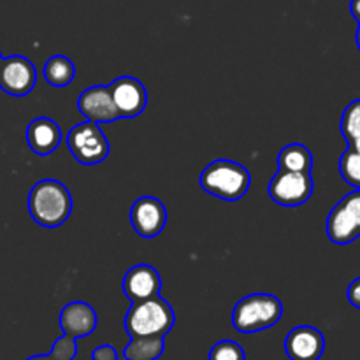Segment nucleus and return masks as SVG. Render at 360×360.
<instances>
[{
	"instance_id": "1",
	"label": "nucleus",
	"mask_w": 360,
	"mask_h": 360,
	"mask_svg": "<svg viewBox=\"0 0 360 360\" xmlns=\"http://www.w3.org/2000/svg\"><path fill=\"white\" fill-rule=\"evenodd\" d=\"M28 211L32 220L46 229H56L69 220L72 197L69 188L56 179H42L28 193Z\"/></svg>"
},
{
	"instance_id": "2",
	"label": "nucleus",
	"mask_w": 360,
	"mask_h": 360,
	"mask_svg": "<svg viewBox=\"0 0 360 360\" xmlns=\"http://www.w3.org/2000/svg\"><path fill=\"white\" fill-rule=\"evenodd\" d=\"M176 316L165 299L160 295L146 301L132 302L125 316V330L130 338H165L174 327Z\"/></svg>"
},
{
	"instance_id": "3",
	"label": "nucleus",
	"mask_w": 360,
	"mask_h": 360,
	"mask_svg": "<svg viewBox=\"0 0 360 360\" xmlns=\"http://www.w3.org/2000/svg\"><path fill=\"white\" fill-rule=\"evenodd\" d=\"M199 181L204 192H207L210 195L234 202L246 195L250 185H252V176H250L248 169L243 167L238 162L220 158V160L211 162L204 169Z\"/></svg>"
},
{
	"instance_id": "4",
	"label": "nucleus",
	"mask_w": 360,
	"mask_h": 360,
	"mask_svg": "<svg viewBox=\"0 0 360 360\" xmlns=\"http://www.w3.org/2000/svg\"><path fill=\"white\" fill-rule=\"evenodd\" d=\"M283 316V304L271 294H250L232 309V327L243 334L260 333L276 326Z\"/></svg>"
},
{
	"instance_id": "5",
	"label": "nucleus",
	"mask_w": 360,
	"mask_h": 360,
	"mask_svg": "<svg viewBox=\"0 0 360 360\" xmlns=\"http://www.w3.org/2000/svg\"><path fill=\"white\" fill-rule=\"evenodd\" d=\"M67 146L81 165H97L108 158L111 144L98 123H77L67 134Z\"/></svg>"
},
{
	"instance_id": "6",
	"label": "nucleus",
	"mask_w": 360,
	"mask_h": 360,
	"mask_svg": "<svg viewBox=\"0 0 360 360\" xmlns=\"http://www.w3.org/2000/svg\"><path fill=\"white\" fill-rule=\"evenodd\" d=\"M327 236L334 245H350L360 238V188L333 207L327 218Z\"/></svg>"
},
{
	"instance_id": "7",
	"label": "nucleus",
	"mask_w": 360,
	"mask_h": 360,
	"mask_svg": "<svg viewBox=\"0 0 360 360\" xmlns=\"http://www.w3.org/2000/svg\"><path fill=\"white\" fill-rule=\"evenodd\" d=\"M313 188L311 172L278 171L269 183V195L280 206L295 207L309 200Z\"/></svg>"
},
{
	"instance_id": "8",
	"label": "nucleus",
	"mask_w": 360,
	"mask_h": 360,
	"mask_svg": "<svg viewBox=\"0 0 360 360\" xmlns=\"http://www.w3.org/2000/svg\"><path fill=\"white\" fill-rule=\"evenodd\" d=\"M37 81L34 63L20 55L4 58L0 63V88L11 97H25L30 94Z\"/></svg>"
},
{
	"instance_id": "9",
	"label": "nucleus",
	"mask_w": 360,
	"mask_h": 360,
	"mask_svg": "<svg viewBox=\"0 0 360 360\" xmlns=\"http://www.w3.org/2000/svg\"><path fill=\"white\" fill-rule=\"evenodd\" d=\"M130 224L137 236L144 239H153L164 231L167 224V210L157 197H141L132 204Z\"/></svg>"
},
{
	"instance_id": "10",
	"label": "nucleus",
	"mask_w": 360,
	"mask_h": 360,
	"mask_svg": "<svg viewBox=\"0 0 360 360\" xmlns=\"http://www.w3.org/2000/svg\"><path fill=\"white\" fill-rule=\"evenodd\" d=\"M112 102L120 112V118H136L143 115L148 104V91L139 79L122 76L109 84Z\"/></svg>"
},
{
	"instance_id": "11",
	"label": "nucleus",
	"mask_w": 360,
	"mask_h": 360,
	"mask_svg": "<svg viewBox=\"0 0 360 360\" xmlns=\"http://www.w3.org/2000/svg\"><path fill=\"white\" fill-rule=\"evenodd\" d=\"M77 111L94 123H111L120 118V112L112 102L111 90L104 84L90 86L77 97Z\"/></svg>"
},
{
	"instance_id": "12",
	"label": "nucleus",
	"mask_w": 360,
	"mask_h": 360,
	"mask_svg": "<svg viewBox=\"0 0 360 360\" xmlns=\"http://www.w3.org/2000/svg\"><path fill=\"white\" fill-rule=\"evenodd\" d=\"M326 350V338L316 327L299 326L287 334L285 354L290 360H320Z\"/></svg>"
},
{
	"instance_id": "13",
	"label": "nucleus",
	"mask_w": 360,
	"mask_h": 360,
	"mask_svg": "<svg viewBox=\"0 0 360 360\" xmlns=\"http://www.w3.org/2000/svg\"><path fill=\"white\" fill-rule=\"evenodd\" d=\"M122 288L132 302L157 297L162 290L160 274L157 273L155 267L148 266V264H139L127 271L122 281Z\"/></svg>"
},
{
	"instance_id": "14",
	"label": "nucleus",
	"mask_w": 360,
	"mask_h": 360,
	"mask_svg": "<svg viewBox=\"0 0 360 360\" xmlns=\"http://www.w3.org/2000/svg\"><path fill=\"white\" fill-rule=\"evenodd\" d=\"M97 313L88 302L74 301L69 302L60 311V327L65 336L79 340L86 338L97 329Z\"/></svg>"
},
{
	"instance_id": "15",
	"label": "nucleus",
	"mask_w": 360,
	"mask_h": 360,
	"mask_svg": "<svg viewBox=\"0 0 360 360\" xmlns=\"http://www.w3.org/2000/svg\"><path fill=\"white\" fill-rule=\"evenodd\" d=\"M27 143L39 157L51 155L62 143V129L51 118H35L27 127Z\"/></svg>"
},
{
	"instance_id": "16",
	"label": "nucleus",
	"mask_w": 360,
	"mask_h": 360,
	"mask_svg": "<svg viewBox=\"0 0 360 360\" xmlns=\"http://www.w3.org/2000/svg\"><path fill=\"white\" fill-rule=\"evenodd\" d=\"M311 169L313 155L304 144L292 143L278 153V171L311 172Z\"/></svg>"
},
{
	"instance_id": "17",
	"label": "nucleus",
	"mask_w": 360,
	"mask_h": 360,
	"mask_svg": "<svg viewBox=\"0 0 360 360\" xmlns=\"http://www.w3.org/2000/svg\"><path fill=\"white\" fill-rule=\"evenodd\" d=\"M165 350V338H130L123 357L127 360H158Z\"/></svg>"
},
{
	"instance_id": "18",
	"label": "nucleus",
	"mask_w": 360,
	"mask_h": 360,
	"mask_svg": "<svg viewBox=\"0 0 360 360\" xmlns=\"http://www.w3.org/2000/svg\"><path fill=\"white\" fill-rule=\"evenodd\" d=\"M74 76H76V67H74L72 60L67 58V56L53 55L44 63V79L51 86H67V84L72 83Z\"/></svg>"
},
{
	"instance_id": "19",
	"label": "nucleus",
	"mask_w": 360,
	"mask_h": 360,
	"mask_svg": "<svg viewBox=\"0 0 360 360\" xmlns=\"http://www.w3.org/2000/svg\"><path fill=\"white\" fill-rule=\"evenodd\" d=\"M340 172L341 178L354 188H360V153L354 148L348 146V150L340 158Z\"/></svg>"
},
{
	"instance_id": "20",
	"label": "nucleus",
	"mask_w": 360,
	"mask_h": 360,
	"mask_svg": "<svg viewBox=\"0 0 360 360\" xmlns=\"http://www.w3.org/2000/svg\"><path fill=\"white\" fill-rule=\"evenodd\" d=\"M341 134L350 144L352 141L360 136V98L350 102L341 116Z\"/></svg>"
},
{
	"instance_id": "21",
	"label": "nucleus",
	"mask_w": 360,
	"mask_h": 360,
	"mask_svg": "<svg viewBox=\"0 0 360 360\" xmlns=\"http://www.w3.org/2000/svg\"><path fill=\"white\" fill-rule=\"evenodd\" d=\"M210 360H246V355L241 345L232 340H224L211 348Z\"/></svg>"
},
{
	"instance_id": "22",
	"label": "nucleus",
	"mask_w": 360,
	"mask_h": 360,
	"mask_svg": "<svg viewBox=\"0 0 360 360\" xmlns=\"http://www.w3.org/2000/svg\"><path fill=\"white\" fill-rule=\"evenodd\" d=\"M49 354L58 360H74L77 355V343L74 338L70 336H60L58 340L53 343V348Z\"/></svg>"
},
{
	"instance_id": "23",
	"label": "nucleus",
	"mask_w": 360,
	"mask_h": 360,
	"mask_svg": "<svg viewBox=\"0 0 360 360\" xmlns=\"http://www.w3.org/2000/svg\"><path fill=\"white\" fill-rule=\"evenodd\" d=\"M91 360H118V354L112 345H101L91 352Z\"/></svg>"
},
{
	"instance_id": "24",
	"label": "nucleus",
	"mask_w": 360,
	"mask_h": 360,
	"mask_svg": "<svg viewBox=\"0 0 360 360\" xmlns=\"http://www.w3.org/2000/svg\"><path fill=\"white\" fill-rule=\"evenodd\" d=\"M347 297L352 306H355V308L360 309V278L352 281L350 287H348L347 290Z\"/></svg>"
},
{
	"instance_id": "25",
	"label": "nucleus",
	"mask_w": 360,
	"mask_h": 360,
	"mask_svg": "<svg viewBox=\"0 0 360 360\" xmlns=\"http://www.w3.org/2000/svg\"><path fill=\"white\" fill-rule=\"evenodd\" d=\"M350 13L352 16L360 23V0H352L350 2Z\"/></svg>"
},
{
	"instance_id": "26",
	"label": "nucleus",
	"mask_w": 360,
	"mask_h": 360,
	"mask_svg": "<svg viewBox=\"0 0 360 360\" xmlns=\"http://www.w3.org/2000/svg\"><path fill=\"white\" fill-rule=\"evenodd\" d=\"M27 360H58V359L53 357L51 354H46V355H34V357H28Z\"/></svg>"
},
{
	"instance_id": "27",
	"label": "nucleus",
	"mask_w": 360,
	"mask_h": 360,
	"mask_svg": "<svg viewBox=\"0 0 360 360\" xmlns=\"http://www.w3.org/2000/svg\"><path fill=\"white\" fill-rule=\"evenodd\" d=\"M348 146H350V148H354L355 151H359V153H360V136L357 137V139H354V141H352V143L348 144Z\"/></svg>"
},
{
	"instance_id": "28",
	"label": "nucleus",
	"mask_w": 360,
	"mask_h": 360,
	"mask_svg": "<svg viewBox=\"0 0 360 360\" xmlns=\"http://www.w3.org/2000/svg\"><path fill=\"white\" fill-rule=\"evenodd\" d=\"M357 46L360 49V23H359V28H357Z\"/></svg>"
},
{
	"instance_id": "29",
	"label": "nucleus",
	"mask_w": 360,
	"mask_h": 360,
	"mask_svg": "<svg viewBox=\"0 0 360 360\" xmlns=\"http://www.w3.org/2000/svg\"><path fill=\"white\" fill-rule=\"evenodd\" d=\"M2 60H4V58H2V55H0V63H2Z\"/></svg>"
}]
</instances>
